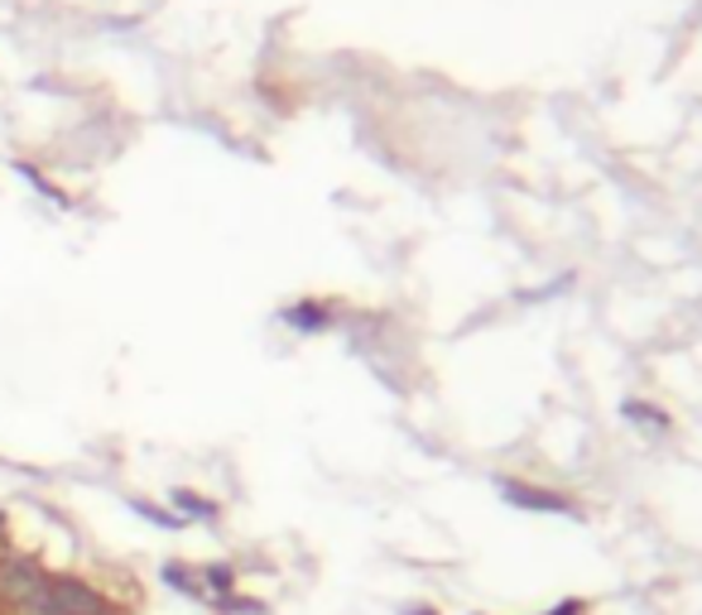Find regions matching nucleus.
Wrapping results in <instances>:
<instances>
[{
	"label": "nucleus",
	"instance_id": "1",
	"mask_svg": "<svg viewBox=\"0 0 702 615\" xmlns=\"http://www.w3.org/2000/svg\"><path fill=\"white\" fill-rule=\"evenodd\" d=\"M49 573L39 553H6L0 558V615H14L20 606H29L34 596L49 587Z\"/></svg>",
	"mask_w": 702,
	"mask_h": 615
},
{
	"label": "nucleus",
	"instance_id": "2",
	"mask_svg": "<svg viewBox=\"0 0 702 615\" xmlns=\"http://www.w3.org/2000/svg\"><path fill=\"white\" fill-rule=\"evenodd\" d=\"M43 596H49L53 615H121V606H116L97 582H87L82 573H49Z\"/></svg>",
	"mask_w": 702,
	"mask_h": 615
},
{
	"label": "nucleus",
	"instance_id": "3",
	"mask_svg": "<svg viewBox=\"0 0 702 615\" xmlns=\"http://www.w3.org/2000/svg\"><path fill=\"white\" fill-rule=\"evenodd\" d=\"M501 491H505V501L520 505V510H539V515H573V505H568L563 495H549V491H539V486H515V481H501Z\"/></svg>",
	"mask_w": 702,
	"mask_h": 615
},
{
	"label": "nucleus",
	"instance_id": "4",
	"mask_svg": "<svg viewBox=\"0 0 702 615\" xmlns=\"http://www.w3.org/2000/svg\"><path fill=\"white\" fill-rule=\"evenodd\" d=\"M159 582L164 587H173L179 596H188V602H208V592H202V577H198V567H188V563H159Z\"/></svg>",
	"mask_w": 702,
	"mask_h": 615
},
{
	"label": "nucleus",
	"instance_id": "5",
	"mask_svg": "<svg viewBox=\"0 0 702 615\" xmlns=\"http://www.w3.org/2000/svg\"><path fill=\"white\" fill-rule=\"evenodd\" d=\"M237 573H241L237 563H202L198 577H202V592H208V602H212V596L237 592Z\"/></svg>",
	"mask_w": 702,
	"mask_h": 615
},
{
	"label": "nucleus",
	"instance_id": "6",
	"mask_svg": "<svg viewBox=\"0 0 702 615\" xmlns=\"http://www.w3.org/2000/svg\"><path fill=\"white\" fill-rule=\"evenodd\" d=\"M217 615H270L265 602H255V596H241V592H227V596H212L208 602Z\"/></svg>",
	"mask_w": 702,
	"mask_h": 615
},
{
	"label": "nucleus",
	"instance_id": "7",
	"mask_svg": "<svg viewBox=\"0 0 702 615\" xmlns=\"http://www.w3.org/2000/svg\"><path fill=\"white\" fill-rule=\"evenodd\" d=\"M173 505H179V520H202V524H212L217 520V505L212 501H202V495H193V491H173Z\"/></svg>",
	"mask_w": 702,
	"mask_h": 615
},
{
	"label": "nucleus",
	"instance_id": "8",
	"mask_svg": "<svg viewBox=\"0 0 702 615\" xmlns=\"http://www.w3.org/2000/svg\"><path fill=\"white\" fill-rule=\"evenodd\" d=\"M130 510H136L140 520H150L154 530H183L179 515H169V510H159V505H150V501H130Z\"/></svg>",
	"mask_w": 702,
	"mask_h": 615
},
{
	"label": "nucleus",
	"instance_id": "9",
	"mask_svg": "<svg viewBox=\"0 0 702 615\" xmlns=\"http://www.w3.org/2000/svg\"><path fill=\"white\" fill-rule=\"evenodd\" d=\"M10 553V520H6V510H0V558Z\"/></svg>",
	"mask_w": 702,
	"mask_h": 615
},
{
	"label": "nucleus",
	"instance_id": "10",
	"mask_svg": "<svg viewBox=\"0 0 702 615\" xmlns=\"http://www.w3.org/2000/svg\"><path fill=\"white\" fill-rule=\"evenodd\" d=\"M549 615H582V602H563V606H553Z\"/></svg>",
	"mask_w": 702,
	"mask_h": 615
},
{
	"label": "nucleus",
	"instance_id": "11",
	"mask_svg": "<svg viewBox=\"0 0 702 615\" xmlns=\"http://www.w3.org/2000/svg\"><path fill=\"white\" fill-rule=\"evenodd\" d=\"M404 615H438L433 606H414V611H404Z\"/></svg>",
	"mask_w": 702,
	"mask_h": 615
}]
</instances>
